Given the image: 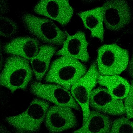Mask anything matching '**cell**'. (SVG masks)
Returning a JSON list of instances; mask_svg holds the SVG:
<instances>
[{
    "mask_svg": "<svg viewBox=\"0 0 133 133\" xmlns=\"http://www.w3.org/2000/svg\"><path fill=\"white\" fill-rule=\"evenodd\" d=\"M99 75L96 61L94 60L86 74L72 86L70 90L72 95L81 108L82 125L86 122L90 113L89 102L90 95L98 84Z\"/></svg>",
    "mask_w": 133,
    "mask_h": 133,
    "instance_id": "52a82bcc",
    "label": "cell"
},
{
    "mask_svg": "<svg viewBox=\"0 0 133 133\" xmlns=\"http://www.w3.org/2000/svg\"><path fill=\"white\" fill-rule=\"evenodd\" d=\"M58 48L54 45L41 44L37 54L30 60L35 79L37 81L42 82L43 79Z\"/></svg>",
    "mask_w": 133,
    "mask_h": 133,
    "instance_id": "5bb4252c",
    "label": "cell"
},
{
    "mask_svg": "<svg viewBox=\"0 0 133 133\" xmlns=\"http://www.w3.org/2000/svg\"><path fill=\"white\" fill-rule=\"evenodd\" d=\"M0 52H1V61H0V62H1L0 70L1 71L2 70V68H3V64H4V59L3 56L2 54L3 52H2V50L1 49H0Z\"/></svg>",
    "mask_w": 133,
    "mask_h": 133,
    "instance_id": "603a6c76",
    "label": "cell"
},
{
    "mask_svg": "<svg viewBox=\"0 0 133 133\" xmlns=\"http://www.w3.org/2000/svg\"><path fill=\"white\" fill-rule=\"evenodd\" d=\"M50 106V102L35 97L24 111L17 115L6 117L4 120L17 132H37L40 130Z\"/></svg>",
    "mask_w": 133,
    "mask_h": 133,
    "instance_id": "277c9868",
    "label": "cell"
},
{
    "mask_svg": "<svg viewBox=\"0 0 133 133\" xmlns=\"http://www.w3.org/2000/svg\"><path fill=\"white\" fill-rule=\"evenodd\" d=\"M66 38L61 48L55 53L57 56H64L87 63L90 57L88 50L89 43L85 32L81 30L70 35L65 31Z\"/></svg>",
    "mask_w": 133,
    "mask_h": 133,
    "instance_id": "7c38bea8",
    "label": "cell"
},
{
    "mask_svg": "<svg viewBox=\"0 0 133 133\" xmlns=\"http://www.w3.org/2000/svg\"><path fill=\"white\" fill-rule=\"evenodd\" d=\"M90 108L113 116L125 115L123 99H116L105 87L100 86L94 88L91 93L89 102Z\"/></svg>",
    "mask_w": 133,
    "mask_h": 133,
    "instance_id": "8fae6325",
    "label": "cell"
},
{
    "mask_svg": "<svg viewBox=\"0 0 133 133\" xmlns=\"http://www.w3.org/2000/svg\"><path fill=\"white\" fill-rule=\"evenodd\" d=\"M75 110L67 106H50L44 121L48 131L51 133H59L76 128L79 122Z\"/></svg>",
    "mask_w": 133,
    "mask_h": 133,
    "instance_id": "ba28073f",
    "label": "cell"
},
{
    "mask_svg": "<svg viewBox=\"0 0 133 133\" xmlns=\"http://www.w3.org/2000/svg\"><path fill=\"white\" fill-rule=\"evenodd\" d=\"M96 61L100 75H119L127 68L129 52L116 44H104L98 48Z\"/></svg>",
    "mask_w": 133,
    "mask_h": 133,
    "instance_id": "5b68a950",
    "label": "cell"
},
{
    "mask_svg": "<svg viewBox=\"0 0 133 133\" xmlns=\"http://www.w3.org/2000/svg\"><path fill=\"white\" fill-rule=\"evenodd\" d=\"M88 70L86 66L78 59L59 56L51 62L43 80L45 83L58 84L70 90Z\"/></svg>",
    "mask_w": 133,
    "mask_h": 133,
    "instance_id": "7a4b0ae2",
    "label": "cell"
},
{
    "mask_svg": "<svg viewBox=\"0 0 133 133\" xmlns=\"http://www.w3.org/2000/svg\"><path fill=\"white\" fill-rule=\"evenodd\" d=\"M0 49L3 53L24 58L29 61L38 53L41 43L33 37H14L4 44L0 43Z\"/></svg>",
    "mask_w": 133,
    "mask_h": 133,
    "instance_id": "4fadbf2b",
    "label": "cell"
},
{
    "mask_svg": "<svg viewBox=\"0 0 133 133\" xmlns=\"http://www.w3.org/2000/svg\"><path fill=\"white\" fill-rule=\"evenodd\" d=\"M126 69H127L128 71L129 76L133 78V58L132 56L129 61Z\"/></svg>",
    "mask_w": 133,
    "mask_h": 133,
    "instance_id": "7402d4cb",
    "label": "cell"
},
{
    "mask_svg": "<svg viewBox=\"0 0 133 133\" xmlns=\"http://www.w3.org/2000/svg\"><path fill=\"white\" fill-rule=\"evenodd\" d=\"M32 10L37 14L57 22L63 26L70 22L74 13L68 0L39 1Z\"/></svg>",
    "mask_w": 133,
    "mask_h": 133,
    "instance_id": "30bf717a",
    "label": "cell"
},
{
    "mask_svg": "<svg viewBox=\"0 0 133 133\" xmlns=\"http://www.w3.org/2000/svg\"><path fill=\"white\" fill-rule=\"evenodd\" d=\"M21 18L26 30L39 41L58 47L62 46L66 38L65 31L52 20L26 11L22 13Z\"/></svg>",
    "mask_w": 133,
    "mask_h": 133,
    "instance_id": "3957f363",
    "label": "cell"
},
{
    "mask_svg": "<svg viewBox=\"0 0 133 133\" xmlns=\"http://www.w3.org/2000/svg\"><path fill=\"white\" fill-rule=\"evenodd\" d=\"M129 92L124 98L123 103L125 110V115L128 118L132 119L133 117V82L131 81Z\"/></svg>",
    "mask_w": 133,
    "mask_h": 133,
    "instance_id": "ffe728a7",
    "label": "cell"
},
{
    "mask_svg": "<svg viewBox=\"0 0 133 133\" xmlns=\"http://www.w3.org/2000/svg\"><path fill=\"white\" fill-rule=\"evenodd\" d=\"M133 133V122L124 116L118 117L112 121L109 133Z\"/></svg>",
    "mask_w": 133,
    "mask_h": 133,
    "instance_id": "d6986e66",
    "label": "cell"
},
{
    "mask_svg": "<svg viewBox=\"0 0 133 133\" xmlns=\"http://www.w3.org/2000/svg\"><path fill=\"white\" fill-rule=\"evenodd\" d=\"M102 7L103 22L109 30L119 31L128 24L131 20V9L126 1H106Z\"/></svg>",
    "mask_w": 133,
    "mask_h": 133,
    "instance_id": "9c48e42d",
    "label": "cell"
},
{
    "mask_svg": "<svg viewBox=\"0 0 133 133\" xmlns=\"http://www.w3.org/2000/svg\"><path fill=\"white\" fill-rule=\"evenodd\" d=\"M77 15L81 20L84 27L90 31V37L104 41V29L102 6L78 12Z\"/></svg>",
    "mask_w": 133,
    "mask_h": 133,
    "instance_id": "9a60e30c",
    "label": "cell"
},
{
    "mask_svg": "<svg viewBox=\"0 0 133 133\" xmlns=\"http://www.w3.org/2000/svg\"><path fill=\"white\" fill-rule=\"evenodd\" d=\"M112 120L109 116L91 109L84 123L73 133H109Z\"/></svg>",
    "mask_w": 133,
    "mask_h": 133,
    "instance_id": "2e32d148",
    "label": "cell"
},
{
    "mask_svg": "<svg viewBox=\"0 0 133 133\" xmlns=\"http://www.w3.org/2000/svg\"><path fill=\"white\" fill-rule=\"evenodd\" d=\"M30 93L35 97L54 105L70 107L82 111L81 108L72 95L70 90L57 84L43 83L34 79L29 86Z\"/></svg>",
    "mask_w": 133,
    "mask_h": 133,
    "instance_id": "8992f818",
    "label": "cell"
},
{
    "mask_svg": "<svg viewBox=\"0 0 133 133\" xmlns=\"http://www.w3.org/2000/svg\"><path fill=\"white\" fill-rule=\"evenodd\" d=\"M1 15H3L8 13L10 10V5L8 1L5 0H1Z\"/></svg>",
    "mask_w": 133,
    "mask_h": 133,
    "instance_id": "44dd1931",
    "label": "cell"
},
{
    "mask_svg": "<svg viewBox=\"0 0 133 133\" xmlns=\"http://www.w3.org/2000/svg\"><path fill=\"white\" fill-rule=\"evenodd\" d=\"M34 77L30 61L19 56L8 55L1 71L0 85L12 94L18 90L25 92Z\"/></svg>",
    "mask_w": 133,
    "mask_h": 133,
    "instance_id": "6da1fadb",
    "label": "cell"
},
{
    "mask_svg": "<svg viewBox=\"0 0 133 133\" xmlns=\"http://www.w3.org/2000/svg\"><path fill=\"white\" fill-rule=\"evenodd\" d=\"M18 28L16 23L10 18L0 15V35L6 38H12L17 34Z\"/></svg>",
    "mask_w": 133,
    "mask_h": 133,
    "instance_id": "ac0fdd59",
    "label": "cell"
},
{
    "mask_svg": "<svg viewBox=\"0 0 133 133\" xmlns=\"http://www.w3.org/2000/svg\"><path fill=\"white\" fill-rule=\"evenodd\" d=\"M100 86L106 88L116 99H123L128 94L130 84L126 79L119 75H99L98 81Z\"/></svg>",
    "mask_w": 133,
    "mask_h": 133,
    "instance_id": "e0dca14e",
    "label": "cell"
}]
</instances>
